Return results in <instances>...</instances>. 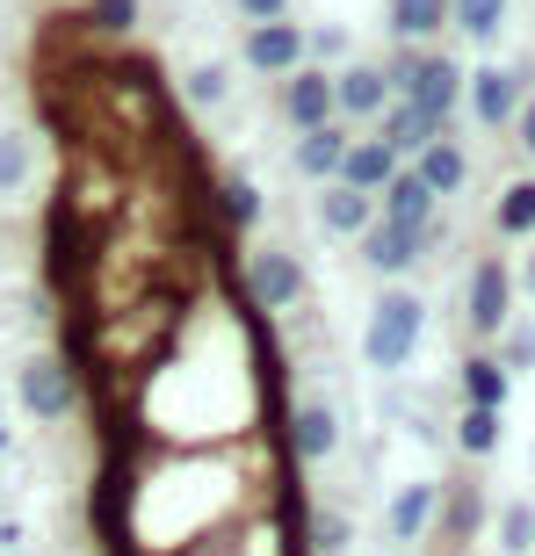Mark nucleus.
Segmentation results:
<instances>
[{
    "instance_id": "f3484780",
    "label": "nucleus",
    "mask_w": 535,
    "mask_h": 556,
    "mask_svg": "<svg viewBox=\"0 0 535 556\" xmlns=\"http://www.w3.org/2000/svg\"><path fill=\"white\" fill-rule=\"evenodd\" d=\"M391 29L406 43H427L449 29V0H391Z\"/></svg>"
},
{
    "instance_id": "393cba45",
    "label": "nucleus",
    "mask_w": 535,
    "mask_h": 556,
    "mask_svg": "<svg viewBox=\"0 0 535 556\" xmlns=\"http://www.w3.org/2000/svg\"><path fill=\"white\" fill-rule=\"evenodd\" d=\"M535 362V332H514V340H507V369H528Z\"/></svg>"
},
{
    "instance_id": "5701e85b",
    "label": "nucleus",
    "mask_w": 535,
    "mask_h": 556,
    "mask_svg": "<svg viewBox=\"0 0 535 556\" xmlns=\"http://www.w3.org/2000/svg\"><path fill=\"white\" fill-rule=\"evenodd\" d=\"M499 542L514 556H528L535 549V506H507V514H499Z\"/></svg>"
},
{
    "instance_id": "412c9836",
    "label": "nucleus",
    "mask_w": 535,
    "mask_h": 556,
    "mask_svg": "<svg viewBox=\"0 0 535 556\" xmlns=\"http://www.w3.org/2000/svg\"><path fill=\"white\" fill-rule=\"evenodd\" d=\"M456 448H463V455H493L499 448V413L463 405V419H456Z\"/></svg>"
},
{
    "instance_id": "f257e3e1",
    "label": "nucleus",
    "mask_w": 535,
    "mask_h": 556,
    "mask_svg": "<svg viewBox=\"0 0 535 556\" xmlns=\"http://www.w3.org/2000/svg\"><path fill=\"white\" fill-rule=\"evenodd\" d=\"M420 326H427V311L412 289H384L370 311V332H362V354H370V369H406L412 348H420Z\"/></svg>"
},
{
    "instance_id": "a878e982",
    "label": "nucleus",
    "mask_w": 535,
    "mask_h": 556,
    "mask_svg": "<svg viewBox=\"0 0 535 556\" xmlns=\"http://www.w3.org/2000/svg\"><path fill=\"white\" fill-rule=\"evenodd\" d=\"M521 144H528V160H535V102L521 109Z\"/></svg>"
},
{
    "instance_id": "dca6fc26",
    "label": "nucleus",
    "mask_w": 535,
    "mask_h": 556,
    "mask_svg": "<svg viewBox=\"0 0 535 556\" xmlns=\"http://www.w3.org/2000/svg\"><path fill=\"white\" fill-rule=\"evenodd\" d=\"M434 506H441V492H434V484H406V492L391 498V535L398 542H420L434 528Z\"/></svg>"
},
{
    "instance_id": "20e7f679",
    "label": "nucleus",
    "mask_w": 535,
    "mask_h": 556,
    "mask_svg": "<svg viewBox=\"0 0 535 556\" xmlns=\"http://www.w3.org/2000/svg\"><path fill=\"white\" fill-rule=\"evenodd\" d=\"M283 427H289V455H297V463H326V455L340 448V413H333L326 397H297L283 413Z\"/></svg>"
},
{
    "instance_id": "aec40b11",
    "label": "nucleus",
    "mask_w": 535,
    "mask_h": 556,
    "mask_svg": "<svg viewBox=\"0 0 535 556\" xmlns=\"http://www.w3.org/2000/svg\"><path fill=\"white\" fill-rule=\"evenodd\" d=\"M441 506H449V514H441L449 542H463V535H477V528H485V498H477L471 484H456V492H441Z\"/></svg>"
},
{
    "instance_id": "9d476101",
    "label": "nucleus",
    "mask_w": 535,
    "mask_h": 556,
    "mask_svg": "<svg viewBox=\"0 0 535 556\" xmlns=\"http://www.w3.org/2000/svg\"><path fill=\"white\" fill-rule=\"evenodd\" d=\"M420 247H427V231L384 225V217H370V225H362V253H370V268H376V275H406L412 261H420Z\"/></svg>"
},
{
    "instance_id": "6ab92c4d",
    "label": "nucleus",
    "mask_w": 535,
    "mask_h": 556,
    "mask_svg": "<svg viewBox=\"0 0 535 556\" xmlns=\"http://www.w3.org/2000/svg\"><path fill=\"white\" fill-rule=\"evenodd\" d=\"M449 22L463 29V37L493 43V37H499V22H507V0H449Z\"/></svg>"
},
{
    "instance_id": "6e6552de",
    "label": "nucleus",
    "mask_w": 535,
    "mask_h": 556,
    "mask_svg": "<svg viewBox=\"0 0 535 556\" xmlns=\"http://www.w3.org/2000/svg\"><path fill=\"white\" fill-rule=\"evenodd\" d=\"M283 116H289L297 130H319V124H333V116H340V109H333V80L319 73V65H297V73H289Z\"/></svg>"
},
{
    "instance_id": "4468645a",
    "label": "nucleus",
    "mask_w": 535,
    "mask_h": 556,
    "mask_svg": "<svg viewBox=\"0 0 535 556\" xmlns=\"http://www.w3.org/2000/svg\"><path fill=\"white\" fill-rule=\"evenodd\" d=\"M471 109H477V124H507V116H514L521 109V87H514V73H499V65H485V73H477L471 80Z\"/></svg>"
},
{
    "instance_id": "39448f33",
    "label": "nucleus",
    "mask_w": 535,
    "mask_h": 556,
    "mask_svg": "<svg viewBox=\"0 0 535 556\" xmlns=\"http://www.w3.org/2000/svg\"><path fill=\"white\" fill-rule=\"evenodd\" d=\"M434 203H441V195H434L412 166H398L391 181L376 188V217H384V225H406V231H434Z\"/></svg>"
},
{
    "instance_id": "f8f14e48",
    "label": "nucleus",
    "mask_w": 535,
    "mask_h": 556,
    "mask_svg": "<svg viewBox=\"0 0 535 556\" xmlns=\"http://www.w3.org/2000/svg\"><path fill=\"white\" fill-rule=\"evenodd\" d=\"M384 102H391V80H384L376 65H348V73L333 80V109H340V116H384Z\"/></svg>"
},
{
    "instance_id": "4be33fe9",
    "label": "nucleus",
    "mask_w": 535,
    "mask_h": 556,
    "mask_svg": "<svg viewBox=\"0 0 535 556\" xmlns=\"http://www.w3.org/2000/svg\"><path fill=\"white\" fill-rule=\"evenodd\" d=\"M499 231H507V239L535 231V181H514L507 195H499Z\"/></svg>"
},
{
    "instance_id": "cd10ccee",
    "label": "nucleus",
    "mask_w": 535,
    "mask_h": 556,
    "mask_svg": "<svg viewBox=\"0 0 535 556\" xmlns=\"http://www.w3.org/2000/svg\"><path fill=\"white\" fill-rule=\"evenodd\" d=\"M0 455H8V427H0Z\"/></svg>"
},
{
    "instance_id": "7ed1b4c3",
    "label": "nucleus",
    "mask_w": 535,
    "mask_h": 556,
    "mask_svg": "<svg viewBox=\"0 0 535 556\" xmlns=\"http://www.w3.org/2000/svg\"><path fill=\"white\" fill-rule=\"evenodd\" d=\"M247 289H253V304H261V311L304 304V261H297V253H283V247L247 253Z\"/></svg>"
},
{
    "instance_id": "a211bd4d",
    "label": "nucleus",
    "mask_w": 535,
    "mask_h": 556,
    "mask_svg": "<svg viewBox=\"0 0 535 556\" xmlns=\"http://www.w3.org/2000/svg\"><path fill=\"white\" fill-rule=\"evenodd\" d=\"M507 362H493V354H471V362H463V397H471V405H485V413H499V405H507Z\"/></svg>"
},
{
    "instance_id": "423d86ee",
    "label": "nucleus",
    "mask_w": 535,
    "mask_h": 556,
    "mask_svg": "<svg viewBox=\"0 0 535 556\" xmlns=\"http://www.w3.org/2000/svg\"><path fill=\"white\" fill-rule=\"evenodd\" d=\"M514 311V268L507 261H477L471 268V332H507Z\"/></svg>"
},
{
    "instance_id": "f03ea898",
    "label": "nucleus",
    "mask_w": 535,
    "mask_h": 556,
    "mask_svg": "<svg viewBox=\"0 0 535 556\" xmlns=\"http://www.w3.org/2000/svg\"><path fill=\"white\" fill-rule=\"evenodd\" d=\"M80 405V383H73V369L59 362V348H43L22 362V413L29 419H65Z\"/></svg>"
},
{
    "instance_id": "b1692460",
    "label": "nucleus",
    "mask_w": 535,
    "mask_h": 556,
    "mask_svg": "<svg viewBox=\"0 0 535 556\" xmlns=\"http://www.w3.org/2000/svg\"><path fill=\"white\" fill-rule=\"evenodd\" d=\"M340 542H348V520H340V514H319V520H311V549H319V556H333Z\"/></svg>"
},
{
    "instance_id": "ddd939ff",
    "label": "nucleus",
    "mask_w": 535,
    "mask_h": 556,
    "mask_svg": "<svg viewBox=\"0 0 535 556\" xmlns=\"http://www.w3.org/2000/svg\"><path fill=\"white\" fill-rule=\"evenodd\" d=\"M340 152H348L340 116L319 124V130H297V174H311V181H333V174H340Z\"/></svg>"
},
{
    "instance_id": "0eeeda50",
    "label": "nucleus",
    "mask_w": 535,
    "mask_h": 556,
    "mask_svg": "<svg viewBox=\"0 0 535 556\" xmlns=\"http://www.w3.org/2000/svg\"><path fill=\"white\" fill-rule=\"evenodd\" d=\"M247 65H253V73H297V65H304V29H297L289 15L253 22V37H247Z\"/></svg>"
},
{
    "instance_id": "1a4fd4ad",
    "label": "nucleus",
    "mask_w": 535,
    "mask_h": 556,
    "mask_svg": "<svg viewBox=\"0 0 535 556\" xmlns=\"http://www.w3.org/2000/svg\"><path fill=\"white\" fill-rule=\"evenodd\" d=\"M398 166H406V160H398L384 138H348V152H340V174H333V181H348V188H362V195H376Z\"/></svg>"
},
{
    "instance_id": "9b49d317",
    "label": "nucleus",
    "mask_w": 535,
    "mask_h": 556,
    "mask_svg": "<svg viewBox=\"0 0 535 556\" xmlns=\"http://www.w3.org/2000/svg\"><path fill=\"white\" fill-rule=\"evenodd\" d=\"M412 174H420V181H427L434 195H456V188L471 181V160H463V144H456L449 130H441V138H427L420 152H412Z\"/></svg>"
},
{
    "instance_id": "c85d7f7f",
    "label": "nucleus",
    "mask_w": 535,
    "mask_h": 556,
    "mask_svg": "<svg viewBox=\"0 0 535 556\" xmlns=\"http://www.w3.org/2000/svg\"><path fill=\"white\" fill-rule=\"evenodd\" d=\"M449 556H463V549H449Z\"/></svg>"
},
{
    "instance_id": "bb28decb",
    "label": "nucleus",
    "mask_w": 535,
    "mask_h": 556,
    "mask_svg": "<svg viewBox=\"0 0 535 556\" xmlns=\"http://www.w3.org/2000/svg\"><path fill=\"white\" fill-rule=\"evenodd\" d=\"M528 289H535V253H528Z\"/></svg>"
},
{
    "instance_id": "2eb2a0df",
    "label": "nucleus",
    "mask_w": 535,
    "mask_h": 556,
    "mask_svg": "<svg viewBox=\"0 0 535 556\" xmlns=\"http://www.w3.org/2000/svg\"><path fill=\"white\" fill-rule=\"evenodd\" d=\"M376 217V195H362V188H348V181H333L326 195H319V225L326 231H362Z\"/></svg>"
}]
</instances>
